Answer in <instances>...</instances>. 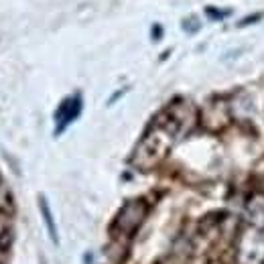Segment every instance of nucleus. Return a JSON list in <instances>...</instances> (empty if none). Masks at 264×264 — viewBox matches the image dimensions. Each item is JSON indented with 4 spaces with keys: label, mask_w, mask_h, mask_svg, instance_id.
<instances>
[{
    "label": "nucleus",
    "mask_w": 264,
    "mask_h": 264,
    "mask_svg": "<svg viewBox=\"0 0 264 264\" xmlns=\"http://www.w3.org/2000/svg\"><path fill=\"white\" fill-rule=\"evenodd\" d=\"M82 112V98L80 96H73V98H67L61 102V106L57 108L55 112V120H57V128H55V134H61L65 130Z\"/></svg>",
    "instance_id": "nucleus-1"
},
{
    "label": "nucleus",
    "mask_w": 264,
    "mask_h": 264,
    "mask_svg": "<svg viewBox=\"0 0 264 264\" xmlns=\"http://www.w3.org/2000/svg\"><path fill=\"white\" fill-rule=\"evenodd\" d=\"M39 207H41V214H43V220L47 224V232H49V238L53 244H59V236H57V228H55V222H53V216H51V209H49V203L47 199L41 195L39 197Z\"/></svg>",
    "instance_id": "nucleus-2"
},
{
    "label": "nucleus",
    "mask_w": 264,
    "mask_h": 264,
    "mask_svg": "<svg viewBox=\"0 0 264 264\" xmlns=\"http://www.w3.org/2000/svg\"><path fill=\"white\" fill-rule=\"evenodd\" d=\"M205 12L212 16V18H224V16H228L230 14V10H216V8H205Z\"/></svg>",
    "instance_id": "nucleus-3"
},
{
    "label": "nucleus",
    "mask_w": 264,
    "mask_h": 264,
    "mask_svg": "<svg viewBox=\"0 0 264 264\" xmlns=\"http://www.w3.org/2000/svg\"><path fill=\"white\" fill-rule=\"evenodd\" d=\"M262 16V12H258V14H254V16H248V18H244V22H240V27H246V24H252V22H256L258 18Z\"/></svg>",
    "instance_id": "nucleus-4"
},
{
    "label": "nucleus",
    "mask_w": 264,
    "mask_h": 264,
    "mask_svg": "<svg viewBox=\"0 0 264 264\" xmlns=\"http://www.w3.org/2000/svg\"><path fill=\"white\" fill-rule=\"evenodd\" d=\"M152 35H154L152 39H154V41H159V39H161V35H163V27H161V24H152Z\"/></svg>",
    "instance_id": "nucleus-5"
}]
</instances>
